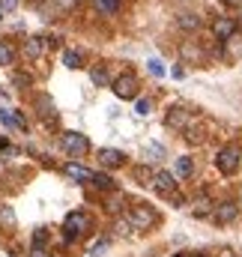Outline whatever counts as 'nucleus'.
I'll return each mask as SVG.
<instances>
[{
	"label": "nucleus",
	"mask_w": 242,
	"mask_h": 257,
	"mask_svg": "<svg viewBox=\"0 0 242 257\" xmlns=\"http://www.w3.org/2000/svg\"><path fill=\"white\" fill-rule=\"evenodd\" d=\"M239 144H227V147H221L218 150V156H215V168L224 174V177H233L236 171H239Z\"/></svg>",
	"instance_id": "nucleus-1"
},
{
	"label": "nucleus",
	"mask_w": 242,
	"mask_h": 257,
	"mask_svg": "<svg viewBox=\"0 0 242 257\" xmlns=\"http://www.w3.org/2000/svg\"><path fill=\"white\" fill-rule=\"evenodd\" d=\"M93 227V218L87 215V212H69L66 215V221H63V230H66V239H78V236H84L87 230Z\"/></svg>",
	"instance_id": "nucleus-2"
},
{
	"label": "nucleus",
	"mask_w": 242,
	"mask_h": 257,
	"mask_svg": "<svg viewBox=\"0 0 242 257\" xmlns=\"http://www.w3.org/2000/svg\"><path fill=\"white\" fill-rule=\"evenodd\" d=\"M126 218H129L132 230H147V227L156 224V212H153V206H147V203H135V206L126 212Z\"/></svg>",
	"instance_id": "nucleus-3"
},
{
	"label": "nucleus",
	"mask_w": 242,
	"mask_h": 257,
	"mask_svg": "<svg viewBox=\"0 0 242 257\" xmlns=\"http://www.w3.org/2000/svg\"><path fill=\"white\" fill-rule=\"evenodd\" d=\"M111 87H114V96L117 99H138V87L141 84H138V75L135 72H123Z\"/></svg>",
	"instance_id": "nucleus-4"
},
{
	"label": "nucleus",
	"mask_w": 242,
	"mask_h": 257,
	"mask_svg": "<svg viewBox=\"0 0 242 257\" xmlns=\"http://www.w3.org/2000/svg\"><path fill=\"white\" fill-rule=\"evenodd\" d=\"M60 144H63V150L72 156V159H81L87 150H90V141L84 138V135H78V132H66L60 138Z\"/></svg>",
	"instance_id": "nucleus-5"
},
{
	"label": "nucleus",
	"mask_w": 242,
	"mask_h": 257,
	"mask_svg": "<svg viewBox=\"0 0 242 257\" xmlns=\"http://www.w3.org/2000/svg\"><path fill=\"white\" fill-rule=\"evenodd\" d=\"M153 189L162 194V197H174V194H177V177L168 174V171H156V177H153Z\"/></svg>",
	"instance_id": "nucleus-6"
},
{
	"label": "nucleus",
	"mask_w": 242,
	"mask_h": 257,
	"mask_svg": "<svg viewBox=\"0 0 242 257\" xmlns=\"http://www.w3.org/2000/svg\"><path fill=\"white\" fill-rule=\"evenodd\" d=\"M165 123H168V128H180V132H185V128L191 126V114H188L182 105H174V108L165 114Z\"/></svg>",
	"instance_id": "nucleus-7"
},
{
	"label": "nucleus",
	"mask_w": 242,
	"mask_h": 257,
	"mask_svg": "<svg viewBox=\"0 0 242 257\" xmlns=\"http://www.w3.org/2000/svg\"><path fill=\"white\" fill-rule=\"evenodd\" d=\"M42 54H45V39H42V36H30V39H24V45H21V57H24L27 63L39 60Z\"/></svg>",
	"instance_id": "nucleus-8"
},
{
	"label": "nucleus",
	"mask_w": 242,
	"mask_h": 257,
	"mask_svg": "<svg viewBox=\"0 0 242 257\" xmlns=\"http://www.w3.org/2000/svg\"><path fill=\"white\" fill-rule=\"evenodd\" d=\"M99 162H102V168L117 171V168L126 165V153H123V150H114V147H102V150H99Z\"/></svg>",
	"instance_id": "nucleus-9"
},
{
	"label": "nucleus",
	"mask_w": 242,
	"mask_h": 257,
	"mask_svg": "<svg viewBox=\"0 0 242 257\" xmlns=\"http://www.w3.org/2000/svg\"><path fill=\"white\" fill-rule=\"evenodd\" d=\"M233 33H236V21H233L230 15H221V18L212 21V36H215V39L224 42V39H230Z\"/></svg>",
	"instance_id": "nucleus-10"
},
{
	"label": "nucleus",
	"mask_w": 242,
	"mask_h": 257,
	"mask_svg": "<svg viewBox=\"0 0 242 257\" xmlns=\"http://www.w3.org/2000/svg\"><path fill=\"white\" fill-rule=\"evenodd\" d=\"M236 215H239V206L230 203V200H224V203H218V206L212 209V218H215L218 224H230V221H236Z\"/></svg>",
	"instance_id": "nucleus-11"
},
{
	"label": "nucleus",
	"mask_w": 242,
	"mask_h": 257,
	"mask_svg": "<svg viewBox=\"0 0 242 257\" xmlns=\"http://www.w3.org/2000/svg\"><path fill=\"white\" fill-rule=\"evenodd\" d=\"M0 123L3 126H9V128H18V132H27V120L21 117V111H0Z\"/></svg>",
	"instance_id": "nucleus-12"
},
{
	"label": "nucleus",
	"mask_w": 242,
	"mask_h": 257,
	"mask_svg": "<svg viewBox=\"0 0 242 257\" xmlns=\"http://www.w3.org/2000/svg\"><path fill=\"white\" fill-rule=\"evenodd\" d=\"M63 171H66V177H72V180H78V183H93V171H87V168L78 165V162H69Z\"/></svg>",
	"instance_id": "nucleus-13"
},
{
	"label": "nucleus",
	"mask_w": 242,
	"mask_h": 257,
	"mask_svg": "<svg viewBox=\"0 0 242 257\" xmlns=\"http://www.w3.org/2000/svg\"><path fill=\"white\" fill-rule=\"evenodd\" d=\"M224 57L227 60H239L242 57V33L236 30L230 39H224Z\"/></svg>",
	"instance_id": "nucleus-14"
},
{
	"label": "nucleus",
	"mask_w": 242,
	"mask_h": 257,
	"mask_svg": "<svg viewBox=\"0 0 242 257\" xmlns=\"http://www.w3.org/2000/svg\"><path fill=\"white\" fill-rule=\"evenodd\" d=\"M90 81H93L96 87H111V84H114V81H111V72H108L105 63H96L90 69Z\"/></svg>",
	"instance_id": "nucleus-15"
},
{
	"label": "nucleus",
	"mask_w": 242,
	"mask_h": 257,
	"mask_svg": "<svg viewBox=\"0 0 242 257\" xmlns=\"http://www.w3.org/2000/svg\"><path fill=\"white\" fill-rule=\"evenodd\" d=\"M36 114H39L45 123H51V117H54V102H51V96H45V93L36 96Z\"/></svg>",
	"instance_id": "nucleus-16"
},
{
	"label": "nucleus",
	"mask_w": 242,
	"mask_h": 257,
	"mask_svg": "<svg viewBox=\"0 0 242 257\" xmlns=\"http://www.w3.org/2000/svg\"><path fill=\"white\" fill-rule=\"evenodd\" d=\"M177 27H180V30H188V33L197 30V27H200V15H194V12H180V15H177Z\"/></svg>",
	"instance_id": "nucleus-17"
},
{
	"label": "nucleus",
	"mask_w": 242,
	"mask_h": 257,
	"mask_svg": "<svg viewBox=\"0 0 242 257\" xmlns=\"http://www.w3.org/2000/svg\"><path fill=\"white\" fill-rule=\"evenodd\" d=\"M191 174H194V162H191V156H180V159H177V174H174V177H177V180H188Z\"/></svg>",
	"instance_id": "nucleus-18"
},
{
	"label": "nucleus",
	"mask_w": 242,
	"mask_h": 257,
	"mask_svg": "<svg viewBox=\"0 0 242 257\" xmlns=\"http://www.w3.org/2000/svg\"><path fill=\"white\" fill-rule=\"evenodd\" d=\"M153 177H156V171H153V168H147V165H138V168H135V180H138V183L153 186Z\"/></svg>",
	"instance_id": "nucleus-19"
},
{
	"label": "nucleus",
	"mask_w": 242,
	"mask_h": 257,
	"mask_svg": "<svg viewBox=\"0 0 242 257\" xmlns=\"http://www.w3.org/2000/svg\"><path fill=\"white\" fill-rule=\"evenodd\" d=\"M93 186H96L99 192H114V180H111L108 174H93Z\"/></svg>",
	"instance_id": "nucleus-20"
},
{
	"label": "nucleus",
	"mask_w": 242,
	"mask_h": 257,
	"mask_svg": "<svg viewBox=\"0 0 242 257\" xmlns=\"http://www.w3.org/2000/svg\"><path fill=\"white\" fill-rule=\"evenodd\" d=\"M0 227L3 230H12L15 227V212L9 206H0Z\"/></svg>",
	"instance_id": "nucleus-21"
},
{
	"label": "nucleus",
	"mask_w": 242,
	"mask_h": 257,
	"mask_svg": "<svg viewBox=\"0 0 242 257\" xmlns=\"http://www.w3.org/2000/svg\"><path fill=\"white\" fill-rule=\"evenodd\" d=\"M212 209H215V206H212V203H209V197H200V200H197V203H194V209H191V212H194V215H197V218H203V215H209V212H212Z\"/></svg>",
	"instance_id": "nucleus-22"
},
{
	"label": "nucleus",
	"mask_w": 242,
	"mask_h": 257,
	"mask_svg": "<svg viewBox=\"0 0 242 257\" xmlns=\"http://www.w3.org/2000/svg\"><path fill=\"white\" fill-rule=\"evenodd\" d=\"M45 245H48V230H45V227H36V230H33V248L45 251Z\"/></svg>",
	"instance_id": "nucleus-23"
},
{
	"label": "nucleus",
	"mask_w": 242,
	"mask_h": 257,
	"mask_svg": "<svg viewBox=\"0 0 242 257\" xmlns=\"http://www.w3.org/2000/svg\"><path fill=\"white\" fill-rule=\"evenodd\" d=\"M96 9L105 15H114V12H120V0H96Z\"/></svg>",
	"instance_id": "nucleus-24"
},
{
	"label": "nucleus",
	"mask_w": 242,
	"mask_h": 257,
	"mask_svg": "<svg viewBox=\"0 0 242 257\" xmlns=\"http://www.w3.org/2000/svg\"><path fill=\"white\" fill-rule=\"evenodd\" d=\"M12 57H15V48H12L9 42H0V66H9Z\"/></svg>",
	"instance_id": "nucleus-25"
},
{
	"label": "nucleus",
	"mask_w": 242,
	"mask_h": 257,
	"mask_svg": "<svg viewBox=\"0 0 242 257\" xmlns=\"http://www.w3.org/2000/svg\"><path fill=\"white\" fill-rule=\"evenodd\" d=\"M63 63L69 66V69H78L81 66V51H66L63 54Z\"/></svg>",
	"instance_id": "nucleus-26"
},
{
	"label": "nucleus",
	"mask_w": 242,
	"mask_h": 257,
	"mask_svg": "<svg viewBox=\"0 0 242 257\" xmlns=\"http://www.w3.org/2000/svg\"><path fill=\"white\" fill-rule=\"evenodd\" d=\"M185 138H188L191 144H200V141H203V128L200 126H188L185 128Z\"/></svg>",
	"instance_id": "nucleus-27"
},
{
	"label": "nucleus",
	"mask_w": 242,
	"mask_h": 257,
	"mask_svg": "<svg viewBox=\"0 0 242 257\" xmlns=\"http://www.w3.org/2000/svg\"><path fill=\"white\" fill-rule=\"evenodd\" d=\"M12 81H15L18 87H33V78L24 75V72H12Z\"/></svg>",
	"instance_id": "nucleus-28"
},
{
	"label": "nucleus",
	"mask_w": 242,
	"mask_h": 257,
	"mask_svg": "<svg viewBox=\"0 0 242 257\" xmlns=\"http://www.w3.org/2000/svg\"><path fill=\"white\" fill-rule=\"evenodd\" d=\"M150 108H153V102H150V99H138V105H135V111H138L141 117H147V114H150Z\"/></svg>",
	"instance_id": "nucleus-29"
},
{
	"label": "nucleus",
	"mask_w": 242,
	"mask_h": 257,
	"mask_svg": "<svg viewBox=\"0 0 242 257\" xmlns=\"http://www.w3.org/2000/svg\"><path fill=\"white\" fill-rule=\"evenodd\" d=\"M117 233H120V236L132 233V224H129V218H126V215H120V218H117Z\"/></svg>",
	"instance_id": "nucleus-30"
},
{
	"label": "nucleus",
	"mask_w": 242,
	"mask_h": 257,
	"mask_svg": "<svg viewBox=\"0 0 242 257\" xmlns=\"http://www.w3.org/2000/svg\"><path fill=\"white\" fill-rule=\"evenodd\" d=\"M147 66H150V72H153L156 78H162V75H165V66L159 63V60H150V63H147Z\"/></svg>",
	"instance_id": "nucleus-31"
},
{
	"label": "nucleus",
	"mask_w": 242,
	"mask_h": 257,
	"mask_svg": "<svg viewBox=\"0 0 242 257\" xmlns=\"http://www.w3.org/2000/svg\"><path fill=\"white\" fill-rule=\"evenodd\" d=\"M3 9H6V12H15V9H18V0H0V12H3Z\"/></svg>",
	"instance_id": "nucleus-32"
},
{
	"label": "nucleus",
	"mask_w": 242,
	"mask_h": 257,
	"mask_svg": "<svg viewBox=\"0 0 242 257\" xmlns=\"http://www.w3.org/2000/svg\"><path fill=\"white\" fill-rule=\"evenodd\" d=\"M105 248H108V242H105V239H102V242H96V245H93V251H90V257H102Z\"/></svg>",
	"instance_id": "nucleus-33"
},
{
	"label": "nucleus",
	"mask_w": 242,
	"mask_h": 257,
	"mask_svg": "<svg viewBox=\"0 0 242 257\" xmlns=\"http://www.w3.org/2000/svg\"><path fill=\"white\" fill-rule=\"evenodd\" d=\"M54 3H57V9H60V12H69V9H72L78 0H54Z\"/></svg>",
	"instance_id": "nucleus-34"
},
{
	"label": "nucleus",
	"mask_w": 242,
	"mask_h": 257,
	"mask_svg": "<svg viewBox=\"0 0 242 257\" xmlns=\"http://www.w3.org/2000/svg\"><path fill=\"white\" fill-rule=\"evenodd\" d=\"M30 257H45V251H39V248H33V251H30Z\"/></svg>",
	"instance_id": "nucleus-35"
},
{
	"label": "nucleus",
	"mask_w": 242,
	"mask_h": 257,
	"mask_svg": "<svg viewBox=\"0 0 242 257\" xmlns=\"http://www.w3.org/2000/svg\"><path fill=\"white\" fill-rule=\"evenodd\" d=\"M6 147H9V141H6V138H0V150H6Z\"/></svg>",
	"instance_id": "nucleus-36"
},
{
	"label": "nucleus",
	"mask_w": 242,
	"mask_h": 257,
	"mask_svg": "<svg viewBox=\"0 0 242 257\" xmlns=\"http://www.w3.org/2000/svg\"><path fill=\"white\" fill-rule=\"evenodd\" d=\"M3 108H6V96L0 93V111H3Z\"/></svg>",
	"instance_id": "nucleus-37"
},
{
	"label": "nucleus",
	"mask_w": 242,
	"mask_h": 257,
	"mask_svg": "<svg viewBox=\"0 0 242 257\" xmlns=\"http://www.w3.org/2000/svg\"><path fill=\"white\" fill-rule=\"evenodd\" d=\"M224 3H227V6H239L242 0H224Z\"/></svg>",
	"instance_id": "nucleus-38"
},
{
	"label": "nucleus",
	"mask_w": 242,
	"mask_h": 257,
	"mask_svg": "<svg viewBox=\"0 0 242 257\" xmlns=\"http://www.w3.org/2000/svg\"><path fill=\"white\" fill-rule=\"evenodd\" d=\"M221 257H236V254H230V251H224V254H221Z\"/></svg>",
	"instance_id": "nucleus-39"
},
{
	"label": "nucleus",
	"mask_w": 242,
	"mask_h": 257,
	"mask_svg": "<svg viewBox=\"0 0 242 257\" xmlns=\"http://www.w3.org/2000/svg\"><path fill=\"white\" fill-rule=\"evenodd\" d=\"M174 257H191V254H174Z\"/></svg>",
	"instance_id": "nucleus-40"
},
{
	"label": "nucleus",
	"mask_w": 242,
	"mask_h": 257,
	"mask_svg": "<svg viewBox=\"0 0 242 257\" xmlns=\"http://www.w3.org/2000/svg\"><path fill=\"white\" fill-rule=\"evenodd\" d=\"M0 15H3V12H0Z\"/></svg>",
	"instance_id": "nucleus-41"
}]
</instances>
